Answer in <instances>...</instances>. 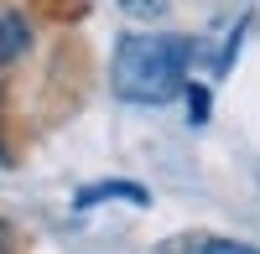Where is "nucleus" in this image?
Here are the masks:
<instances>
[{"instance_id": "obj_5", "label": "nucleus", "mask_w": 260, "mask_h": 254, "mask_svg": "<svg viewBox=\"0 0 260 254\" xmlns=\"http://www.w3.org/2000/svg\"><path fill=\"white\" fill-rule=\"evenodd\" d=\"M120 11L136 16V21H161L167 16V0H120Z\"/></svg>"}, {"instance_id": "obj_3", "label": "nucleus", "mask_w": 260, "mask_h": 254, "mask_svg": "<svg viewBox=\"0 0 260 254\" xmlns=\"http://www.w3.org/2000/svg\"><path fill=\"white\" fill-rule=\"evenodd\" d=\"M161 254H260V249L234 244V239H213V234H187V239L161 244Z\"/></svg>"}, {"instance_id": "obj_4", "label": "nucleus", "mask_w": 260, "mask_h": 254, "mask_svg": "<svg viewBox=\"0 0 260 254\" xmlns=\"http://www.w3.org/2000/svg\"><path fill=\"white\" fill-rule=\"evenodd\" d=\"M0 31H6V47H0V62H6V68H11V62H16L21 52H26L31 31H26V21H21L16 11H6V21H0Z\"/></svg>"}, {"instance_id": "obj_6", "label": "nucleus", "mask_w": 260, "mask_h": 254, "mask_svg": "<svg viewBox=\"0 0 260 254\" xmlns=\"http://www.w3.org/2000/svg\"><path fill=\"white\" fill-rule=\"evenodd\" d=\"M187 119H192V124L208 119V89H198V83L187 89Z\"/></svg>"}, {"instance_id": "obj_2", "label": "nucleus", "mask_w": 260, "mask_h": 254, "mask_svg": "<svg viewBox=\"0 0 260 254\" xmlns=\"http://www.w3.org/2000/svg\"><path fill=\"white\" fill-rule=\"evenodd\" d=\"M110 197H120L130 207H151V192L141 182H94V187H83V192L73 197V207H94V202H110Z\"/></svg>"}, {"instance_id": "obj_1", "label": "nucleus", "mask_w": 260, "mask_h": 254, "mask_svg": "<svg viewBox=\"0 0 260 254\" xmlns=\"http://www.w3.org/2000/svg\"><path fill=\"white\" fill-rule=\"evenodd\" d=\"M192 62V41L177 31H136L120 36L115 62H110V83L125 104H167L182 89Z\"/></svg>"}]
</instances>
